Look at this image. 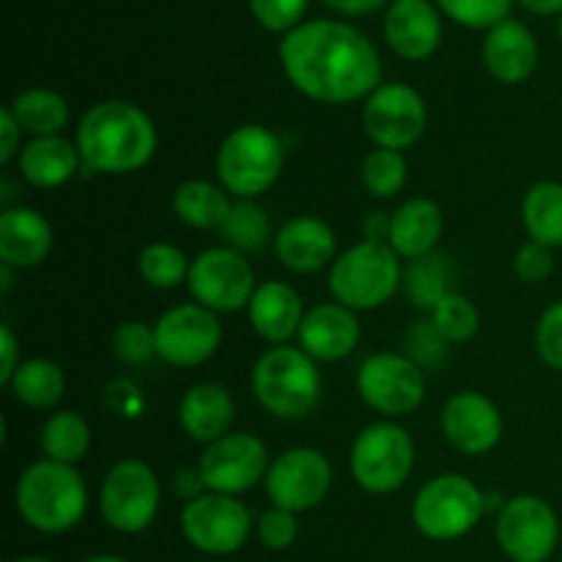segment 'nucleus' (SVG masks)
Segmentation results:
<instances>
[{"mask_svg": "<svg viewBox=\"0 0 562 562\" xmlns=\"http://www.w3.org/2000/svg\"><path fill=\"white\" fill-rule=\"evenodd\" d=\"M445 344L448 340L437 333L434 324H415L412 333L406 335V349H409L406 357H412L417 366H423V362H437L445 355Z\"/></svg>", "mask_w": 562, "mask_h": 562, "instance_id": "nucleus-44", "label": "nucleus"}, {"mask_svg": "<svg viewBox=\"0 0 562 562\" xmlns=\"http://www.w3.org/2000/svg\"><path fill=\"white\" fill-rule=\"evenodd\" d=\"M157 357L176 368L203 366L223 344L217 313L203 305H176L154 324Z\"/></svg>", "mask_w": 562, "mask_h": 562, "instance_id": "nucleus-16", "label": "nucleus"}, {"mask_svg": "<svg viewBox=\"0 0 562 562\" xmlns=\"http://www.w3.org/2000/svg\"><path fill=\"white\" fill-rule=\"evenodd\" d=\"M483 510H486V497L481 488L470 477L448 472L431 477L417 492L412 503V521L431 541H456L475 530Z\"/></svg>", "mask_w": 562, "mask_h": 562, "instance_id": "nucleus-7", "label": "nucleus"}, {"mask_svg": "<svg viewBox=\"0 0 562 562\" xmlns=\"http://www.w3.org/2000/svg\"><path fill=\"white\" fill-rule=\"evenodd\" d=\"M9 387L20 404L31 406V409H49L64 398L66 376L58 362L36 357V360H25L16 368Z\"/></svg>", "mask_w": 562, "mask_h": 562, "instance_id": "nucleus-31", "label": "nucleus"}, {"mask_svg": "<svg viewBox=\"0 0 562 562\" xmlns=\"http://www.w3.org/2000/svg\"><path fill=\"white\" fill-rule=\"evenodd\" d=\"M335 231L313 214L289 220L274 234V256L285 269L296 274H311L335 261Z\"/></svg>", "mask_w": 562, "mask_h": 562, "instance_id": "nucleus-21", "label": "nucleus"}, {"mask_svg": "<svg viewBox=\"0 0 562 562\" xmlns=\"http://www.w3.org/2000/svg\"><path fill=\"white\" fill-rule=\"evenodd\" d=\"M362 184L371 195L376 198H393L404 190L406 176H409V165H406L404 154L393 151V148H373L366 159H362Z\"/></svg>", "mask_w": 562, "mask_h": 562, "instance_id": "nucleus-35", "label": "nucleus"}, {"mask_svg": "<svg viewBox=\"0 0 562 562\" xmlns=\"http://www.w3.org/2000/svg\"><path fill=\"white\" fill-rule=\"evenodd\" d=\"M536 349L549 368L562 371V300L552 302L538 318Z\"/></svg>", "mask_w": 562, "mask_h": 562, "instance_id": "nucleus-42", "label": "nucleus"}, {"mask_svg": "<svg viewBox=\"0 0 562 562\" xmlns=\"http://www.w3.org/2000/svg\"><path fill=\"white\" fill-rule=\"evenodd\" d=\"M384 38L406 60H426L442 42V22L428 0H395L384 16Z\"/></svg>", "mask_w": 562, "mask_h": 562, "instance_id": "nucleus-20", "label": "nucleus"}, {"mask_svg": "<svg viewBox=\"0 0 562 562\" xmlns=\"http://www.w3.org/2000/svg\"><path fill=\"white\" fill-rule=\"evenodd\" d=\"M75 143L86 173H135L151 162L159 140L146 110L110 99L82 115Z\"/></svg>", "mask_w": 562, "mask_h": 562, "instance_id": "nucleus-2", "label": "nucleus"}, {"mask_svg": "<svg viewBox=\"0 0 562 562\" xmlns=\"http://www.w3.org/2000/svg\"><path fill=\"white\" fill-rule=\"evenodd\" d=\"M179 423L187 437L195 439V442H217L228 434L231 423H234V398L223 384H195L181 398Z\"/></svg>", "mask_w": 562, "mask_h": 562, "instance_id": "nucleus-26", "label": "nucleus"}, {"mask_svg": "<svg viewBox=\"0 0 562 562\" xmlns=\"http://www.w3.org/2000/svg\"><path fill=\"white\" fill-rule=\"evenodd\" d=\"M0 355H3V362H0V384H9L14 379L16 368L22 366L16 360V338L9 327H0Z\"/></svg>", "mask_w": 562, "mask_h": 562, "instance_id": "nucleus-46", "label": "nucleus"}, {"mask_svg": "<svg viewBox=\"0 0 562 562\" xmlns=\"http://www.w3.org/2000/svg\"><path fill=\"white\" fill-rule=\"evenodd\" d=\"M521 223L532 241L547 247H562V184L538 181L521 201Z\"/></svg>", "mask_w": 562, "mask_h": 562, "instance_id": "nucleus-29", "label": "nucleus"}, {"mask_svg": "<svg viewBox=\"0 0 562 562\" xmlns=\"http://www.w3.org/2000/svg\"><path fill=\"white\" fill-rule=\"evenodd\" d=\"M42 450L49 461L75 467L91 448V426L77 412H55L42 426Z\"/></svg>", "mask_w": 562, "mask_h": 562, "instance_id": "nucleus-32", "label": "nucleus"}, {"mask_svg": "<svg viewBox=\"0 0 562 562\" xmlns=\"http://www.w3.org/2000/svg\"><path fill=\"white\" fill-rule=\"evenodd\" d=\"M113 351L126 366H143L157 355V335L146 322H124L113 333Z\"/></svg>", "mask_w": 562, "mask_h": 562, "instance_id": "nucleus-38", "label": "nucleus"}, {"mask_svg": "<svg viewBox=\"0 0 562 562\" xmlns=\"http://www.w3.org/2000/svg\"><path fill=\"white\" fill-rule=\"evenodd\" d=\"M20 135H22V126L20 121L14 119L11 108H0V162L9 165L14 159V154L20 151Z\"/></svg>", "mask_w": 562, "mask_h": 562, "instance_id": "nucleus-45", "label": "nucleus"}, {"mask_svg": "<svg viewBox=\"0 0 562 562\" xmlns=\"http://www.w3.org/2000/svg\"><path fill=\"white\" fill-rule=\"evenodd\" d=\"M437 3L459 25L477 27V31L488 27L492 31L494 25L508 20V11L514 0H437Z\"/></svg>", "mask_w": 562, "mask_h": 562, "instance_id": "nucleus-37", "label": "nucleus"}, {"mask_svg": "<svg viewBox=\"0 0 562 562\" xmlns=\"http://www.w3.org/2000/svg\"><path fill=\"white\" fill-rule=\"evenodd\" d=\"M445 231V214L437 201L431 198H409L390 214L387 245L398 252V258H420L431 256L439 245Z\"/></svg>", "mask_w": 562, "mask_h": 562, "instance_id": "nucleus-23", "label": "nucleus"}, {"mask_svg": "<svg viewBox=\"0 0 562 562\" xmlns=\"http://www.w3.org/2000/svg\"><path fill=\"white\" fill-rule=\"evenodd\" d=\"M82 165L77 143H69L60 135L33 137L20 151V173L27 184L38 190H55L71 181Z\"/></svg>", "mask_w": 562, "mask_h": 562, "instance_id": "nucleus-27", "label": "nucleus"}, {"mask_svg": "<svg viewBox=\"0 0 562 562\" xmlns=\"http://www.w3.org/2000/svg\"><path fill=\"white\" fill-rule=\"evenodd\" d=\"M14 503L27 527L60 536L80 525L86 516L88 488L75 467L44 459L22 472L14 488Z\"/></svg>", "mask_w": 562, "mask_h": 562, "instance_id": "nucleus-3", "label": "nucleus"}, {"mask_svg": "<svg viewBox=\"0 0 562 562\" xmlns=\"http://www.w3.org/2000/svg\"><path fill=\"white\" fill-rule=\"evenodd\" d=\"M558 36H560V42H562V14H560V22H558Z\"/></svg>", "mask_w": 562, "mask_h": 562, "instance_id": "nucleus-53", "label": "nucleus"}, {"mask_svg": "<svg viewBox=\"0 0 562 562\" xmlns=\"http://www.w3.org/2000/svg\"><path fill=\"white\" fill-rule=\"evenodd\" d=\"M349 467L357 486L368 494H390L404 486L415 470V442L395 423H373L351 445Z\"/></svg>", "mask_w": 562, "mask_h": 562, "instance_id": "nucleus-8", "label": "nucleus"}, {"mask_svg": "<svg viewBox=\"0 0 562 562\" xmlns=\"http://www.w3.org/2000/svg\"><path fill=\"white\" fill-rule=\"evenodd\" d=\"M252 395L269 415L300 420L322 398V373L316 360L294 346H274L252 368Z\"/></svg>", "mask_w": 562, "mask_h": 562, "instance_id": "nucleus-4", "label": "nucleus"}, {"mask_svg": "<svg viewBox=\"0 0 562 562\" xmlns=\"http://www.w3.org/2000/svg\"><path fill=\"white\" fill-rule=\"evenodd\" d=\"M497 543L514 562H547L560 543L558 514L547 499L519 494L499 508Z\"/></svg>", "mask_w": 562, "mask_h": 562, "instance_id": "nucleus-14", "label": "nucleus"}, {"mask_svg": "<svg viewBox=\"0 0 562 562\" xmlns=\"http://www.w3.org/2000/svg\"><path fill=\"white\" fill-rule=\"evenodd\" d=\"M190 263L184 252L168 241H154V245L143 247L140 258H137V272L146 280L151 289L170 291L179 283H187L190 278Z\"/></svg>", "mask_w": 562, "mask_h": 562, "instance_id": "nucleus-33", "label": "nucleus"}, {"mask_svg": "<svg viewBox=\"0 0 562 562\" xmlns=\"http://www.w3.org/2000/svg\"><path fill=\"white\" fill-rule=\"evenodd\" d=\"M9 108L20 121L22 132H31L33 137L60 135L69 121V102L53 88H27L16 93Z\"/></svg>", "mask_w": 562, "mask_h": 562, "instance_id": "nucleus-30", "label": "nucleus"}, {"mask_svg": "<svg viewBox=\"0 0 562 562\" xmlns=\"http://www.w3.org/2000/svg\"><path fill=\"white\" fill-rule=\"evenodd\" d=\"M173 486L179 488V494H184L187 499L201 497V488H206V486H203V477H201V472H198V470H181L179 475H176Z\"/></svg>", "mask_w": 562, "mask_h": 562, "instance_id": "nucleus-48", "label": "nucleus"}, {"mask_svg": "<svg viewBox=\"0 0 562 562\" xmlns=\"http://www.w3.org/2000/svg\"><path fill=\"white\" fill-rule=\"evenodd\" d=\"M442 434L461 453L483 456L503 439V415L492 398L475 390H464L445 404Z\"/></svg>", "mask_w": 562, "mask_h": 562, "instance_id": "nucleus-18", "label": "nucleus"}, {"mask_svg": "<svg viewBox=\"0 0 562 562\" xmlns=\"http://www.w3.org/2000/svg\"><path fill=\"white\" fill-rule=\"evenodd\" d=\"M305 313L307 311L296 289H291L289 283H280V280L258 285L250 305H247V318H250L258 338L274 346H283L285 340L300 333Z\"/></svg>", "mask_w": 562, "mask_h": 562, "instance_id": "nucleus-25", "label": "nucleus"}, {"mask_svg": "<svg viewBox=\"0 0 562 562\" xmlns=\"http://www.w3.org/2000/svg\"><path fill=\"white\" fill-rule=\"evenodd\" d=\"M483 64L494 80L505 86L525 82L538 66V42L530 27L516 20H503L483 38Z\"/></svg>", "mask_w": 562, "mask_h": 562, "instance_id": "nucleus-22", "label": "nucleus"}, {"mask_svg": "<svg viewBox=\"0 0 562 562\" xmlns=\"http://www.w3.org/2000/svg\"><path fill=\"white\" fill-rule=\"evenodd\" d=\"M357 393L384 417H404L426 398V376L412 357L379 351L357 371Z\"/></svg>", "mask_w": 562, "mask_h": 562, "instance_id": "nucleus-11", "label": "nucleus"}, {"mask_svg": "<svg viewBox=\"0 0 562 562\" xmlns=\"http://www.w3.org/2000/svg\"><path fill=\"white\" fill-rule=\"evenodd\" d=\"M159 499L162 492H159L157 472L137 459H124L110 467L99 488V510L104 525L126 536H135L154 525Z\"/></svg>", "mask_w": 562, "mask_h": 562, "instance_id": "nucleus-9", "label": "nucleus"}, {"mask_svg": "<svg viewBox=\"0 0 562 562\" xmlns=\"http://www.w3.org/2000/svg\"><path fill=\"white\" fill-rule=\"evenodd\" d=\"M181 530L198 552L225 558L245 547L252 530V516L236 497L209 492L184 505Z\"/></svg>", "mask_w": 562, "mask_h": 562, "instance_id": "nucleus-12", "label": "nucleus"}, {"mask_svg": "<svg viewBox=\"0 0 562 562\" xmlns=\"http://www.w3.org/2000/svg\"><path fill=\"white\" fill-rule=\"evenodd\" d=\"M11 562H53V560H44V558H16V560H11Z\"/></svg>", "mask_w": 562, "mask_h": 562, "instance_id": "nucleus-52", "label": "nucleus"}, {"mask_svg": "<svg viewBox=\"0 0 562 562\" xmlns=\"http://www.w3.org/2000/svg\"><path fill=\"white\" fill-rule=\"evenodd\" d=\"M82 562H126L124 558H115V554H93V558L82 560Z\"/></svg>", "mask_w": 562, "mask_h": 562, "instance_id": "nucleus-50", "label": "nucleus"}, {"mask_svg": "<svg viewBox=\"0 0 562 562\" xmlns=\"http://www.w3.org/2000/svg\"><path fill=\"white\" fill-rule=\"evenodd\" d=\"M256 20L272 33H291L305 16L307 0H250Z\"/></svg>", "mask_w": 562, "mask_h": 562, "instance_id": "nucleus-41", "label": "nucleus"}, {"mask_svg": "<svg viewBox=\"0 0 562 562\" xmlns=\"http://www.w3.org/2000/svg\"><path fill=\"white\" fill-rule=\"evenodd\" d=\"M0 274H3V294H9L11 291V267L0 263Z\"/></svg>", "mask_w": 562, "mask_h": 562, "instance_id": "nucleus-51", "label": "nucleus"}, {"mask_svg": "<svg viewBox=\"0 0 562 562\" xmlns=\"http://www.w3.org/2000/svg\"><path fill=\"white\" fill-rule=\"evenodd\" d=\"M53 250V228L36 209L14 206L0 214V261L11 269L38 267Z\"/></svg>", "mask_w": 562, "mask_h": 562, "instance_id": "nucleus-24", "label": "nucleus"}, {"mask_svg": "<svg viewBox=\"0 0 562 562\" xmlns=\"http://www.w3.org/2000/svg\"><path fill=\"white\" fill-rule=\"evenodd\" d=\"M263 483L274 508L302 514L324 503L333 486V467L322 450L291 448L269 464Z\"/></svg>", "mask_w": 562, "mask_h": 562, "instance_id": "nucleus-15", "label": "nucleus"}, {"mask_svg": "<svg viewBox=\"0 0 562 562\" xmlns=\"http://www.w3.org/2000/svg\"><path fill=\"white\" fill-rule=\"evenodd\" d=\"M280 64L296 91L324 104L368 99L382 86L376 47L346 22L313 20L285 33Z\"/></svg>", "mask_w": 562, "mask_h": 562, "instance_id": "nucleus-1", "label": "nucleus"}, {"mask_svg": "<svg viewBox=\"0 0 562 562\" xmlns=\"http://www.w3.org/2000/svg\"><path fill=\"white\" fill-rule=\"evenodd\" d=\"M267 445L252 434H225L217 442L206 445L198 472L203 477V486L214 494H245L263 481L269 472Z\"/></svg>", "mask_w": 562, "mask_h": 562, "instance_id": "nucleus-17", "label": "nucleus"}, {"mask_svg": "<svg viewBox=\"0 0 562 562\" xmlns=\"http://www.w3.org/2000/svg\"><path fill=\"white\" fill-rule=\"evenodd\" d=\"M329 9L340 11V14H349V16H362V14H371V11L382 9L384 3L390 0H324Z\"/></svg>", "mask_w": 562, "mask_h": 562, "instance_id": "nucleus-47", "label": "nucleus"}, {"mask_svg": "<svg viewBox=\"0 0 562 562\" xmlns=\"http://www.w3.org/2000/svg\"><path fill=\"white\" fill-rule=\"evenodd\" d=\"M231 192L206 179H190L173 192V212L184 225L198 231L223 228L231 217Z\"/></svg>", "mask_w": 562, "mask_h": 562, "instance_id": "nucleus-28", "label": "nucleus"}, {"mask_svg": "<svg viewBox=\"0 0 562 562\" xmlns=\"http://www.w3.org/2000/svg\"><path fill=\"white\" fill-rule=\"evenodd\" d=\"M532 14H562V0H519Z\"/></svg>", "mask_w": 562, "mask_h": 562, "instance_id": "nucleus-49", "label": "nucleus"}, {"mask_svg": "<svg viewBox=\"0 0 562 562\" xmlns=\"http://www.w3.org/2000/svg\"><path fill=\"white\" fill-rule=\"evenodd\" d=\"M300 349L316 362H338L360 344V318L340 302L313 305L296 333Z\"/></svg>", "mask_w": 562, "mask_h": 562, "instance_id": "nucleus-19", "label": "nucleus"}, {"mask_svg": "<svg viewBox=\"0 0 562 562\" xmlns=\"http://www.w3.org/2000/svg\"><path fill=\"white\" fill-rule=\"evenodd\" d=\"M223 234L228 239V247L239 252L261 250L269 241V217L258 203L236 201L231 209L228 223L223 225Z\"/></svg>", "mask_w": 562, "mask_h": 562, "instance_id": "nucleus-36", "label": "nucleus"}, {"mask_svg": "<svg viewBox=\"0 0 562 562\" xmlns=\"http://www.w3.org/2000/svg\"><path fill=\"white\" fill-rule=\"evenodd\" d=\"M406 289L409 296L420 307H434L442 300L448 291H445V269L439 267L437 258H420V261L412 263L409 274H406Z\"/></svg>", "mask_w": 562, "mask_h": 562, "instance_id": "nucleus-39", "label": "nucleus"}, {"mask_svg": "<svg viewBox=\"0 0 562 562\" xmlns=\"http://www.w3.org/2000/svg\"><path fill=\"white\" fill-rule=\"evenodd\" d=\"M514 272L516 278L525 280V283H543L549 274L554 272V256L552 247L538 245V241H527L519 247L514 258Z\"/></svg>", "mask_w": 562, "mask_h": 562, "instance_id": "nucleus-43", "label": "nucleus"}, {"mask_svg": "<svg viewBox=\"0 0 562 562\" xmlns=\"http://www.w3.org/2000/svg\"><path fill=\"white\" fill-rule=\"evenodd\" d=\"M428 124V108L420 93L406 82H387L379 86L362 108V130L376 148H404L415 146Z\"/></svg>", "mask_w": 562, "mask_h": 562, "instance_id": "nucleus-13", "label": "nucleus"}, {"mask_svg": "<svg viewBox=\"0 0 562 562\" xmlns=\"http://www.w3.org/2000/svg\"><path fill=\"white\" fill-rule=\"evenodd\" d=\"M283 165V140L261 124H241L228 132L214 159L220 184L231 195H239V201L263 195L280 179Z\"/></svg>", "mask_w": 562, "mask_h": 562, "instance_id": "nucleus-5", "label": "nucleus"}, {"mask_svg": "<svg viewBox=\"0 0 562 562\" xmlns=\"http://www.w3.org/2000/svg\"><path fill=\"white\" fill-rule=\"evenodd\" d=\"M192 300L214 313H236L250 305L256 274L247 258L234 247H209L192 258L187 278Z\"/></svg>", "mask_w": 562, "mask_h": 562, "instance_id": "nucleus-10", "label": "nucleus"}, {"mask_svg": "<svg viewBox=\"0 0 562 562\" xmlns=\"http://www.w3.org/2000/svg\"><path fill=\"white\" fill-rule=\"evenodd\" d=\"M431 324L448 344H464V340L475 338V333L481 329V313L470 296L448 291L431 307Z\"/></svg>", "mask_w": 562, "mask_h": 562, "instance_id": "nucleus-34", "label": "nucleus"}, {"mask_svg": "<svg viewBox=\"0 0 562 562\" xmlns=\"http://www.w3.org/2000/svg\"><path fill=\"white\" fill-rule=\"evenodd\" d=\"M258 541L272 552H283V549L294 547L296 536H300V525H296V514L283 508H269L258 516L256 521Z\"/></svg>", "mask_w": 562, "mask_h": 562, "instance_id": "nucleus-40", "label": "nucleus"}, {"mask_svg": "<svg viewBox=\"0 0 562 562\" xmlns=\"http://www.w3.org/2000/svg\"><path fill=\"white\" fill-rule=\"evenodd\" d=\"M401 285L398 252L379 239L357 241L329 269V291L349 311H376Z\"/></svg>", "mask_w": 562, "mask_h": 562, "instance_id": "nucleus-6", "label": "nucleus"}]
</instances>
